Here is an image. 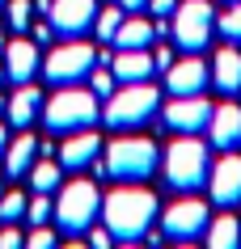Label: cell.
Masks as SVG:
<instances>
[{
	"label": "cell",
	"mask_w": 241,
	"mask_h": 249,
	"mask_svg": "<svg viewBox=\"0 0 241 249\" xmlns=\"http://www.w3.org/2000/svg\"><path fill=\"white\" fill-rule=\"evenodd\" d=\"M148 9H152L157 17H169V13L178 9V4H174V0H148Z\"/></svg>",
	"instance_id": "obj_34"
},
{
	"label": "cell",
	"mask_w": 241,
	"mask_h": 249,
	"mask_svg": "<svg viewBox=\"0 0 241 249\" xmlns=\"http://www.w3.org/2000/svg\"><path fill=\"white\" fill-rule=\"evenodd\" d=\"M59 173H64L59 160H34L26 178H30V186H34L38 195H51V190H59Z\"/></svg>",
	"instance_id": "obj_23"
},
{
	"label": "cell",
	"mask_w": 241,
	"mask_h": 249,
	"mask_svg": "<svg viewBox=\"0 0 241 249\" xmlns=\"http://www.w3.org/2000/svg\"><path fill=\"white\" fill-rule=\"evenodd\" d=\"M207 190H212L216 207H237V203H241V157L233 152V148L212 165V173H207Z\"/></svg>",
	"instance_id": "obj_12"
},
{
	"label": "cell",
	"mask_w": 241,
	"mask_h": 249,
	"mask_svg": "<svg viewBox=\"0 0 241 249\" xmlns=\"http://www.w3.org/2000/svg\"><path fill=\"white\" fill-rule=\"evenodd\" d=\"M51 34H55V30H51V21H47V26H42V21H38V26H34V38H38V42H47V38H51Z\"/></svg>",
	"instance_id": "obj_35"
},
{
	"label": "cell",
	"mask_w": 241,
	"mask_h": 249,
	"mask_svg": "<svg viewBox=\"0 0 241 249\" xmlns=\"http://www.w3.org/2000/svg\"><path fill=\"white\" fill-rule=\"evenodd\" d=\"M89 245H93V249H110V245H114V232L93 224V228H89Z\"/></svg>",
	"instance_id": "obj_31"
},
{
	"label": "cell",
	"mask_w": 241,
	"mask_h": 249,
	"mask_svg": "<svg viewBox=\"0 0 241 249\" xmlns=\"http://www.w3.org/2000/svg\"><path fill=\"white\" fill-rule=\"evenodd\" d=\"M157 38V26L148 21V17H123L119 34H114V47H148V42Z\"/></svg>",
	"instance_id": "obj_21"
},
{
	"label": "cell",
	"mask_w": 241,
	"mask_h": 249,
	"mask_svg": "<svg viewBox=\"0 0 241 249\" xmlns=\"http://www.w3.org/2000/svg\"><path fill=\"white\" fill-rule=\"evenodd\" d=\"M0 51H4V21H0Z\"/></svg>",
	"instance_id": "obj_38"
},
{
	"label": "cell",
	"mask_w": 241,
	"mask_h": 249,
	"mask_svg": "<svg viewBox=\"0 0 241 249\" xmlns=\"http://www.w3.org/2000/svg\"><path fill=\"white\" fill-rule=\"evenodd\" d=\"M17 245H26V236L17 232L13 224H4V228H0V249H17Z\"/></svg>",
	"instance_id": "obj_32"
},
{
	"label": "cell",
	"mask_w": 241,
	"mask_h": 249,
	"mask_svg": "<svg viewBox=\"0 0 241 249\" xmlns=\"http://www.w3.org/2000/svg\"><path fill=\"white\" fill-rule=\"evenodd\" d=\"M212 80L220 93H237L241 89V51L237 47H220L212 59Z\"/></svg>",
	"instance_id": "obj_20"
},
{
	"label": "cell",
	"mask_w": 241,
	"mask_h": 249,
	"mask_svg": "<svg viewBox=\"0 0 241 249\" xmlns=\"http://www.w3.org/2000/svg\"><path fill=\"white\" fill-rule=\"evenodd\" d=\"M0 4H4V0H0Z\"/></svg>",
	"instance_id": "obj_42"
},
{
	"label": "cell",
	"mask_w": 241,
	"mask_h": 249,
	"mask_svg": "<svg viewBox=\"0 0 241 249\" xmlns=\"http://www.w3.org/2000/svg\"><path fill=\"white\" fill-rule=\"evenodd\" d=\"M4 76L17 80V85L38 76V42H26V38L4 42Z\"/></svg>",
	"instance_id": "obj_15"
},
{
	"label": "cell",
	"mask_w": 241,
	"mask_h": 249,
	"mask_svg": "<svg viewBox=\"0 0 241 249\" xmlns=\"http://www.w3.org/2000/svg\"><path fill=\"white\" fill-rule=\"evenodd\" d=\"M212 30H216V13H212L207 0H186V4L174 9V26H169L174 47H182V51H203L207 38H212Z\"/></svg>",
	"instance_id": "obj_7"
},
{
	"label": "cell",
	"mask_w": 241,
	"mask_h": 249,
	"mask_svg": "<svg viewBox=\"0 0 241 249\" xmlns=\"http://www.w3.org/2000/svg\"><path fill=\"white\" fill-rule=\"evenodd\" d=\"M51 215H55V203H51L47 195H38V190H34V198L26 203V220H30V224H47Z\"/></svg>",
	"instance_id": "obj_28"
},
{
	"label": "cell",
	"mask_w": 241,
	"mask_h": 249,
	"mask_svg": "<svg viewBox=\"0 0 241 249\" xmlns=\"http://www.w3.org/2000/svg\"><path fill=\"white\" fill-rule=\"evenodd\" d=\"M102 110H97V93L93 89H80V85H59L51 102H42V123H47V131H85V127H93Z\"/></svg>",
	"instance_id": "obj_2"
},
{
	"label": "cell",
	"mask_w": 241,
	"mask_h": 249,
	"mask_svg": "<svg viewBox=\"0 0 241 249\" xmlns=\"http://www.w3.org/2000/svg\"><path fill=\"white\" fill-rule=\"evenodd\" d=\"M97 152H102V140H97L93 127L68 131V140L59 144V165H64V169H85V165L97 160Z\"/></svg>",
	"instance_id": "obj_14"
},
{
	"label": "cell",
	"mask_w": 241,
	"mask_h": 249,
	"mask_svg": "<svg viewBox=\"0 0 241 249\" xmlns=\"http://www.w3.org/2000/svg\"><path fill=\"white\" fill-rule=\"evenodd\" d=\"M102 215H106V228L114 232V241L135 245V241H144V232L161 220V207H157V195H152L148 186L123 182L119 190H110V195H106Z\"/></svg>",
	"instance_id": "obj_1"
},
{
	"label": "cell",
	"mask_w": 241,
	"mask_h": 249,
	"mask_svg": "<svg viewBox=\"0 0 241 249\" xmlns=\"http://www.w3.org/2000/svg\"><path fill=\"white\" fill-rule=\"evenodd\" d=\"M89 89L97 97H110L114 93V72H106V64H102V72H89Z\"/></svg>",
	"instance_id": "obj_29"
},
{
	"label": "cell",
	"mask_w": 241,
	"mask_h": 249,
	"mask_svg": "<svg viewBox=\"0 0 241 249\" xmlns=\"http://www.w3.org/2000/svg\"><path fill=\"white\" fill-rule=\"evenodd\" d=\"M119 26H123V4H119V9H102L97 21H93V30H97V38H102V42H114Z\"/></svg>",
	"instance_id": "obj_27"
},
{
	"label": "cell",
	"mask_w": 241,
	"mask_h": 249,
	"mask_svg": "<svg viewBox=\"0 0 241 249\" xmlns=\"http://www.w3.org/2000/svg\"><path fill=\"white\" fill-rule=\"evenodd\" d=\"M152 64H157V72H169V64H174V51H169V47H157V51H152Z\"/></svg>",
	"instance_id": "obj_33"
},
{
	"label": "cell",
	"mask_w": 241,
	"mask_h": 249,
	"mask_svg": "<svg viewBox=\"0 0 241 249\" xmlns=\"http://www.w3.org/2000/svg\"><path fill=\"white\" fill-rule=\"evenodd\" d=\"M110 72H114V80L131 85V80H148L157 72V64H152V51H148V47H123V51L110 59Z\"/></svg>",
	"instance_id": "obj_16"
},
{
	"label": "cell",
	"mask_w": 241,
	"mask_h": 249,
	"mask_svg": "<svg viewBox=\"0 0 241 249\" xmlns=\"http://www.w3.org/2000/svg\"><path fill=\"white\" fill-rule=\"evenodd\" d=\"M207 131H212V144L216 148H224V152H228V148H237L241 144V106H233V102L216 106Z\"/></svg>",
	"instance_id": "obj_17"
},
{
	"label": "cell",
	"mask_w": 241,
	"mask_h": 249,
	"mask_svg": "<svg viewBox=\"0 0 241 249\" xmlns=\"http://www.w3.org/2000/svg\"><path fill=\"white\" fill-rule=\"evenodd\" d=\"M161 232L169 236V241H199L207 232V203L199 198H178L174 207L161 211Z\"/></svg>",
	"instance_id": "obj_9"
},
{
	"label": "cell",
	"mask_w": 241,
	"mask_h": 249,
	"mask_svg": "<svg viewBox=\"0 0 241 249\" xmlns=\"http://www.w3.org/2000/svg\"><path fill=\"white\" fill-rule=\"evenodd\" d=\"M93 64H97V51L89 42H64L42 59V76L51 85H80L93 72Z\"/></svg>",
	"instance_id": "obj_8"
},
{
	"label": "cell",
	"mask_w": 241,
	"mask_h": 249,
	"mask_svg": "<svg viewBox=\"0 0 241 249\" xmlns=\"http://www.w3.org/2000/svg\"><path fill=\"white\" fill-rule=\"evenodd\" d=\"M4 21H9V30H30L34 26V0H4Z\"/></svg>",
	"instance_id": "obj_24"
},
{
	"label": "cell",
	"mask_w": 241,
	"mask_h": 249,
	"mask_svg": "<svg viewBox=\"0 0 241 249\" xmlns=\"http://www.w3.org/2000/svg\"><path fill=\"white\" fill-rule=\"evenodd\" d=\"M157 160H161V152H157L152 140H144V135H123V140L110 144L102 173H110L114 182H144V178H152Z\"/></svg>",
	"instance_id": "obj_5"
},
{
	"label": "cell",
	"mask_w": 241,
	"mask_h": 249,
	"mask_svg": "<svg viewBox=\"0 0 241 249\" xmlns=\"http://www.w3.org/2000/svg\"><path fill=\"white\" fill-rule=\"evenodd\" d=\"M38 148L42 144L30 131H21L17 140H9V148H4V173H9V178H26L30 165L38 160Z\"/></svg>",
	"instance_id": "obj_19"
},
{
	"label": "cell",
	"mask_w": 241,
	"mask_h": 249,
	"mask_svg": "<svg viewBox=\"0 0 241 249\" xmlns=\"http://www.w3.org/2000/svg\"><path fill=\"white\" fill-rule=\"evenodd\" d=\"M0 195H4V173H0Z\"/></svg>",
	"instance_id": "obj_39"
},
{
	"label": "cell",
	"mask_w": 241,
	"mask_h": 249,
	"mask_svg": "<svg viewBox=\"0 0 241 249\" xmlns=\"http://www.w3.org/2000/svg\"><path fill=\"white\" fill-rule=\"evenodd\" d=\"M26 245H30V249H51V245H55V232L47 228V224H34V232L26 236Z\"/></svg>",
	"instance_id": "obj_30"
},
{
	"label": "cell",
	"mask_w": 241,
	"mask_h": 249,
	"mask_svg": "<svg viewBox=\"0 0 241 249\" xmlns=\"http://www.w3.org/2000/svg\"><path fill=\"white\" fill-rule=\"evenodd\" d=\"M207 245H212V249L241 245V220H237V215H216V220L207 224Z\"/></svg>",
	"instance_id": "obj_22"
},
{
	"label": "cell",
	"mask_w": 241,
	"mask_h": 249,
	"mask_svg": "<svg viewBox=\"0 0 241 249\" xmlns=\"http://www.w3.org/2000/svg\"><path fill=\"white\" fill-rule=\"evenodd\" d=\"M212 110L216 106L203 97V93H190V97H174V102L165 106V127L178 135H195L203 131L207 123H212Z\"/></svg>",
	"instance_id": "obj_10"
},
{
	"label": "cell",
	"mask_w": 241,
	"mask_h": 249,
	"mask_svg": "<svg viewBox=\"0 0 241 249\" xmlns=\"http://www.w3.org/2000/svg\"><path fill=\"white\" fill-rule=\"evenodd\" d=\"M216 30L224 42H241V0H228V9L216 17Z\"/></svg>",
	"instance_id": "obj_25"
},
{
	"label": "cell",
	"mask_w": 241,
	"mask_h": 249,
	"mask_svg": "<svg viewBox=\"0 0 241 249\" xmlns=\"http://www.w3.org/2000/svg\"><path fill=\"white\" fill-rule=\"evenodd\" d=\"M207 173H212V157H207V144H199L195 135H182L169 144L165 152V182L190 195V190H199L207 186Z\"/></svg>",
	"instance_id": "obj_4"
},
{
	"label": "cell",
	"mask_w": 241,
	"mask_h": 249,
	"mask_svg": "<svg viewBox=\"0 0 241 249\" xmlns=\"http://www.w3.org/2000/svg\"><path fill=\"white\" fill-rule=\"evenodd\" d=\"M0 110H4V97H0Z\"/></svg>",
	"instance_id": "obj_40"
},
{
	"label": "cell",
	"mask_w": 241,
	"mask_h": 249,
	"mask_svg": "<svg viewBox=\"0 0 241 249\" xmlns=\"http://www.w3.org/2000/svg\"><path fill=\"white\" fill-rule=\"evenodd\" d=\"M38 110H42V93L34 89V85H17V93L4 102V118L13 123V127H30L34 118H38Z\"/></svg>",
	"instance_id": "obj_18"
},
{
	"label": "cell",
	"mask_w": 241,
	"mask_h": 249,
	"mask_svg": "<svg viewBox=\"0 0 241 249\" xmlns=\"http://www.w3.org/2000/svg\"><path fill=\"white\" fill-rule=\"evenodd\" d=\"M4 148H9V127L0 123V157H4Z\"/></svg>",
	"instance_id": "obj_36"
},
{
	"label": "cell",
	"mask_w": 241,
	"mask_h": 249,
	"mask_svg": "<svg viewBox=\"0 0 241 249\" xmlns=\"http://www.w3.org/2000/svg\"><path fill=\"white\" fill-rule=\"evenodd\" d=\"M0 80H4V68H0Z\"/></svg>",
	"instance_id": "obj_41"
},
{
	"label": "cell",
	"mask_w": 241,
	"mask_h": 249,
	"mask_svg": "<svg viewBox=\"0 0 241 249\" xmlns=\"http://www.w3.org/2000/svg\"><path fill=\"white\" fill-rule=\"evenodd\" d=\"M26 203L30 198L21 195V190H4V195H0V224H17L26 215Z\"/></svg>",
	"instance_id": "obj_26"
},
{
	"label": "cell",
	"mask_w": 241,
	"mask_h": 249,
	"mask_svg": "<svg viewBox=\"0 0 241 249\" xmlns=\"http://www.w3.org/2000/svg\"><path fill=\"white\" fill-rule=\"evenodd\" d=\"M123 9H148V0H119Z\"/></svg>",
	"instance_id": "obj_37"
},
{
	"label": "cell",
	"mask_w": 241,
	"mask_h": 249,
	"mask_svg": "<svg viewBox=\"0 0 241 249\" xmlns=\"http://www.w3.org/2000/svg\"><path fill=\"white\" fill-rule=\"evenodd\" d=\"M161 106V93L157 85H148V80H131V85H123L106 97V110H102V123L114 127V131H131V127H144L148 118L157 114Z\"/></svg>",
	"instance_id": "obj_3"
},
{
	"label": "cell",
	"mask_w": 241,
	"mask_h": 249,
	"mask_svg": "<svg viewBox=\"0 0 241 249\" xmlns=\"http://www.w3.org/2000/svg\"><path fill=\"white\" fill-rule=\"evenodd\" d=\"M165 89L174 93V97H190V93H203V89H207V64H203L199 55L190 51L186 59L169 64V72H165Z\"/></svg>",
	"instance_id": "obj_13"
},
{
	"label": "cell",
	"mask_w": 241,
	"mask_h": 249,
	"mask_svg": "<svg viewBox=\"0 0 241 249\" xmlns=\"http://www.w3.org/2000/svg\"><path fill=\"white\" fill-rule=\"evenodd\" d=\"M51 30L64 34V38H80L85 30L97 21V0H51Z\"/></svg>",
	"instance_id": "obj_11"
},
{
	"label": "cell",
	"mask_w": 241,
	"mask_h": 249,
	"mask_svg": "<svg viewBox=\"0 0 241 249\" xmlns=\"http://www.w3.org/2000/svg\"><path fill=\"white\" fill-rule=\"evenodd\" d=\"M97 211H102V195H97L93 182H68L55 198V224L64 236H80L97 224Z\"/></svg>",
	"instance_id": "obj_6"
}]
</instances>
